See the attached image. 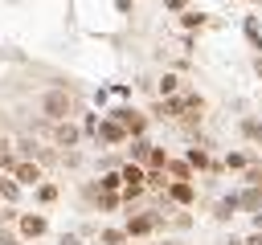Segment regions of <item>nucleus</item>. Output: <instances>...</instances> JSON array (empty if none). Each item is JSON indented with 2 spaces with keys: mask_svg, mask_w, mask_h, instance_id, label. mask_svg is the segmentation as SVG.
Instances as JSON below:
<instances>
[{
  "mask_svg": "<svg viewBox=\"0 0 262 245\" xmlns=\"http://www.w3.org/2000/svg\"><path fill=\"white\" fill-rule=\"evenodd\" d=\"M184 163H188L192 172H221V163H217V159H213L205 147H196V143L188 147V159H184Z\"/></svg>",
  "mask_w": 262,
  "mask_h": 245,
  "instance_id": "9",
  "label": "nucleus"
},
{
  "mask_svg": "<svg viewBox=\"0 0 262 245\" xmlns=\"http://www.w3.org/2000/svg\"><path fill=\"white\" fill-rule=\"evenodd\" d=\"M156 90H160V98H172V94H180V78H176V74H164V78L156 82Z\"/></svg>",
  "mask_w": 262,
  "mask_h": 245,
  "instance_id": "19",
  "label": "nucleus"
},
{
  "mask_svg": "<svg viewBox=\"0 0 262 245\" xmlns=\"http://www.w3.org/2000/svg\"><path fill=\"white\" fill-rule=\"evenodd\" d=\"M0 245H20V241H16L12 233H4V229H0Z\"/></svg>",
  "mask_w": 262,
  "mask_h": 245,
  "instance_id": "28",
  "label": "nucleus"
},
{
  "mask_svg": "<svg viewBox=\"0 0 262 245\" xmlns=\"http://www.w3.org/2000/svg\"><path fill=\"white\" fill-rule=\"evenodd\" d=\"M119 188H123V176H119V172H111V167H106V172H102V176H98V192H115V196H119Z\"/></svg>",
  "mask_w": 262,
  "mask_h": 245,
  "instance_id": "17",
  "label": "nucleus"
},
{
  "mask_svg": "<svg viewBox=\"0 0 262 245\" xmlns=\"http://www.w3.org/2000/svg\"><path fill=\"white\" fill-rule=\"evenodd\" d=\"M205 24H209L205 12H196V8H184V12H180V29H184V33H196V29H205Z\"/></svg>",
  "mask_w": 262,
  "mask_h": 245,
  "instance_id": "12",
  "label": "nucleus"
},
{
  "mask_svg": "<svg viewBox=\"0 0 262 245\" xmlns=\"http://www.w3.org/2000/svg\"><path fill=\"white\" fill-rule=\"evenodd\" d=\"M246 245H262V233L254 229V237H246Z\"/></svg>",
  "mask_w": 262,
  "mask_h": 245,
  "instance_id": "30",
  "label": "nucleus"
},
{
  "mask_svg": "<svg viewBox=\"0 0 262 245\" xmlns=\"http://www.w3.org/2000/svg\"><path fill=\"white\" fill-rule=\"evenodd\" d=\"M61 245H82V241L78 237H61Z\"/></svg>",
  "mask_w": 262,
  "mask_h": 245,
  "instance_id": "32",
  "label": "nucleus"
},
{
  "mask_svg": "<svg viewBox=\"0 0 262 245\" xmlns=\"http://www.w3.org/2000/svg\"><path fill=\"white\" fill-rule=\"evenodd\" d=\"M237 208L262 212V188H242V192H237Z\"/></svg>",
  "mask_w": 262,
  "mask_h": 245,
  "instance_id": "11",
  "label": "nucleus"
},
{
  "mask_svg": "<svg viewBox=\"0 0 262 245\" xmlns=\"http://www.w3.org/2000/svg\"><path fill=\"white\" fill-rule=\"evenodd\" d=\"M111 118L127 131V139H143V131H147V114H143V110H135V106H115V110H111Z\"/></svg>",
  "mask_w": 262,
  "mask_h": 245,
  "instance_id": "4",
  "label": "nucleus"
},
{
  "mask_svg": "<svg viewBox=\"0 0 262 245\" xmlns=\"http://www.w3.org/2000/svg\"><path fill=\"white\" fill-rule=\"evenodd\" d=\"M254 143H258V147H262V122H258V131H254Z\"/></svg>",
  "mask_w": 262,
  "mask_h": 245,
  "instance_id": "33",
  "label": "nucleus"
},
{
  "mask_svg": "<svg viewBox=\"0 0 262 245\" xmlns=\"http://www.w3.org/2000/svg\"><path fill=\"white\" fill-rule=\"evenodd\" d=\"M242 33H246V41H250L254 49H262V29H258V16H246V24H242Z\"/></svg>",
  "mask_w": 262,
  "mask_h": 245,
  "instance_id": "18",
  "label": "nucleus"
},
{
  "mask_svg": "<svg viewBox=\"0 0 262 245\" xmlns=\"http://www.w3.org/2000/svg\"><path fill=\"white\" fill-rule=\"evenodd\" d=\"M164 8H168V12H184V8H188V0H164Z\"/></svg>",
  "mask_w": 262,
  "mask_h": 245,
  "instance_id": "27",
  "label": "nucleus"
},
{
  "mask_svg": "<svg viewBox=\"0 0 262 245\" xmlns=\"http://www.w3.org/2000/svg\"><path fill=\"white\" fill-rule=\"evenodd\" d=\"M254 4H262V0H254Z\"/></svg>",
  "mask_w": 262,
  "mask_h": 245,
  "instance_id": "35",
  "label": "nucleus"
},
{
  "mask_svg": "<svg viewBox=\"0 0 262 245\" xmlns=\"http://www.w3.org/2000/svg\"><path fill=\"white\" fill-rule=\"evenodd\" d=\"M115 8H119V12L127 16V12H131V0H115Z\"/></svg>",
  "mask_w": 262,
  "mask_h": 245,
  "instance_id": "29",
  "label": "nucleus"
},
{
  "mask_svg": "<svg viewBox=\"0 0 262 245\" xmlns=\"http://www.w3.org/2000/svg\"><path fill=\"white\" fill-rule=\"evenodd\" d=\"M37 200H41V204H53V200H57V184L41 180V184H37Z\"/></svg>",
  "mask_w": 262,
  "mask_h": 245,
  "instance_id": "22",
  "label": "nucleus"
},
{
  "mask_svg": "<svg viewBox=\"0 0 262 245\" xmlns=\"http://www.w3.org/2000/svg\"><path fill=\"white\" fill-rule=\"evenodd\" d=\"M168 159H172V155H168L164 147H156V143H151V155H147V163H143V167H164Z\"/></svg>",
  "mask_w": 262,
  "mask_h": 245,
  "instance_id": "24",
  "label": "nucleus"
},
{
  "mask_svg": "<svg viewBox=\"0 0 262 245\" xmlns=\"http://www.w3.org/2000/svg\"><path fill=\"white\" fill-rule=\"evenodd\" d=\"M37 106H41L45 122H66V118L74 114V106H78V102H74V94H70L66 86H53V90H45V94H41V102H37Z\"/></svg>",
  "mask_w": 262,
  "mask_h": 245,
  "instance_id": "1",
  "label": "nucleus"
},
{
  "mask_svg": "<svg viewBox=\"0 0 262 245\" xmlns=\"http://www.w3.org/2000/svg\"><path fill=\"white\" fill-rule=\"evenodd\" d=\"M143 180H147V188H151V192H164V188L172 184L164 167H143Z\"/></svg>",
  "mask_w": 262,
  "mask_h": 245,
  "instance_id": "13",
  "label": "nucleus"
},
{
  "mask_svg": "<svg viewBox=\"0 0 262 245\" xmlns=\"http://www.w3.org/2000/svg\"><path fill=\"white\" fill-rule=\"evenodd\" d=\"M164 245H168V241H164Z\"/></svg>",
  "mask_w": 262,
  "mask_h": 245,
  "instance_id": "36",
  "label": "nucleus"
},
{
  "mask_svg": "<svg viewBox=\"0 0 262 245\" xmlns=\"http://www.w3.org/2000/svg\"><path fill=\"white\" fill-rule=\"evenodd\" d=\"M12 163H16V155L8 151V143H0V167H4V172H12Z\"/></svg>",
  "mask_w": 262,
  "mask_h": 245,
  "instance_id": "25",
  "label": "nucleus"
},
{
  "mask_svg": "<svg viewBox=\"0 0 262 245\" xmlns=\"http://www.w3.org/2000/svg\"><path fill=\"white\" fill-rule=\"evenodd\" d=\"M164 172H168V180H192V167H188L184 159H168Z\"/></svg>",
  "mask_w": 262,
  "mask_h": 245,
  "instance_id": "16",
  "label": "nucleus"
},
{
  "mask_svg": "<svg viewBox=\"0 0 262 245\" xmlns=\"http://www.w3.org/2000/svg\"><path fill=\"white\" fill-rule=\"evenodd\" d=\"M0 225H4V212H0Z\"/></svg>",
  "mask_w": 262,
  "mask_h": 245,
  "instance_id": "34",
  "label": "nucleus"
},
{
  "mask_svg": "<svg viewBox=\"0 0 262 245\" xmlns=\"http://www.w3.org/2000/svg\"><path fill=\"white\" fill-rule=\"evenodd\" d=\"M94 139H98L102 147H123V143H127V131H123L111 114H102V118H98V127H94Z\"/></svg>",
  "mask_w": 262,
  "mask_h": 245,
  "instance_id": "5",
  "label": "nucleus"
},
{
  "mask_svg": "<svg viewBox=\"0 0 262 245\" xmlns=\"http://www.w3.org/2000/svg\"><path fill=\"white\" fill-rule=\"evenodd\" d=\"M16 225H20V237H45L49 233V220L41 212H25V216H16Z\"/></svg>",
  "mask_w": 262,
  "mask_h": 245,
  "instance_id": "10",
  "label": "nucleus"
},
{
  "mask_svg": "<svg viewBox=\"0 0 262 245\" xmlns=\"http://www.w3.org/2000/svg\"><path fill=\"white\" fill-rule=\"evenodd\" d=\"M233 212H237V196H221L213 204V220H233Z\"/></svg>",
  "mask_w": 262,
  "mask_h": 245,
  "instance_id": "14",
  "label": "nucleus"
},
{
  "mask_svg": "<svg viewBox=\"0 0 262 245\" xmlns=\"http://www.w3.org/2000/svg\"><path fill=\"white\" fill-rule=\"evenodd\" d=\"M250 163H254V155H246V151H229V155H225V163H221V167H233V172H246V167H250Z\"/></svg>",
  "mask_w": 262,
  "mask_h": 245,
  "instance_id": "20",
  "label": "nucleus"
},
{
  "mask_svg": "<svg viewBox=\"0 0 262 245\" xmlns=\"http://www.w3.org/2000/svg\"><path fill=\"white\" fill-rule=\"evenodd\" d=\"M127 143H131V163H139V167H143V163H147V155H151V143H147V139H127Z\"/></svg>",
  "mask_w": 262,
  "mask_h": 245,
  "instance_id": "15",
  "label": "nucleus"
},
{
  "mask_svg": "<svg viewBox=\"0 0 262 245\" xmlns=\"http://www.w3.org/2000/svg\"><path fill=\"white\" fill-rule=\"evenodd\" d=\"M164 200H168V204H192V200H196L192 180H172V184L164 188Z\"/></svg>",
  "mask_w": 262,
  "mask_h": 245,
  "instance_id": "7",
  "label": "nucleus"
},
{
  "mask_svg": "<svg viewBox=\"0 0 262 245\" xmlns=\"http://www.w3.org/2000/svg\"><path fill=\"white\" fill-rule=\"evenodd\" d=\"M254 131H258V118H242V135L254 139Z\"/></svg>",
  "mask_w": 262,
  "mask_h": 245,
  "instance_id": "26",
  "label": "nucleus"
},
{
  "mask_svg": "<svg viewBox=\"0 0 262 245\" xmlns=\"http://www.w3.org/2000/svg\"><path fill=\"white\" fill-rule=\"evenodd\" d=\"M127 245H131V241H127Z\"/></svg>",
  "mask_w": 262,
  "mask_h": 245,
  "instance_id": "37",
  "label": "nucleus"
},
{
  "mask_svg": "<svg viewBox=\"0 0 262 245\" xmlns=\"http://www.w3.org/2000/svg\"><path fill=\"white\" fill-rule=\"evenodd\" d=\"M0 196H4L8 204H16V200H20V184H16L12 176H0Z\"/></svg>",
  "mask_w": 262,
  "mask_h": 245,
  "instance_id": "21",
  "label": "nucleus"
},
{
  "mask_svg": "<svg viewBox=\"0 0 262 245\" xmlns=\"http://www.w3.org/2000/svg\"><path fill=\"white\" fill-rule=\"evenodd\" d=\"M254 74H258V78H262V53H258V57H254Z\"/></svg>",
  "mask_w": 262,
  "mask_h": 245,
  "instance_id": "31",
  "label": "nucleus"
},
{
  "mask_svg": "<svg viewBox=\"0 0 262 245\" xmlns=\"http://www.w3.org/2000/svg\"><path fill=\"white\" fill-rule=\"evenodd\" d=\"M78 139H82V127H74L70 118H66V122H53V143H57V147L70 151V147H78Z\"/></svg>",
  "mask_w": 262,
  "mask_h": 245,
  "instance_id": "8",
  "label": "nucleus"
},
{
  "mask_svg": "<svg viewBox=\"0 0 262 245\" xmlns=\"http://www.w3.org/2000/svg\"><path fill=\"white\" fill-rule=\"evenodd\" d=\"M12 180L25 184V188H37V184H41V163H33V159H16V163H12Z\"/></svg>",
  "mask_w": 262,
  "mask_h": 245,
  "instance_id": "6",
  "label": "nucleus"
},
{
  "mask_svg": "<svg viewBox=\"0 0 262 245\" xmlns=\"http://www.w3.org/2000/svg\"><path fill=\"white\" fill-rule=\"evenodd\" d=\"M98 241H102V245H127V233H123V229H102Z\"/></svg>",
  "mask_w": 262,
  "mask_h": 245,
  "instance_id": "23",
  "label": "nucleus"
},
{
  "mask_svg": "<svg viewBox=\"0 0 262 245\" xmlns=\"http://www.w3.org/2000/svg\"><path fill=\"white\" fill-rule=\"evenodd\" d=\"M119 176H123V188H119V200H139L143 192H147V180H143V167L139 163H123L119 167Z\"/></svg>",
  "mask_w": 262,
  "mask_h": 245,
  "instance_id": "3",
  "label": "nucleus"
},
{
  "mask_svg": "<svg viewBox=\"0 0 262 245\" xmlns=\"http://www.w3.org/2000/svg\"><path fill=\"white\" fill-rule=\"evenodd\" d=\"M160 225H164V212H160V208H143V212H131V216H127L123 233H127V241H135V237L160 233Z\"/></svg>",
  "mask_w": 262,
  "mask_h": 245,
  "instance_id": "2",
  "label": "nucleus"
}]
</instances>
